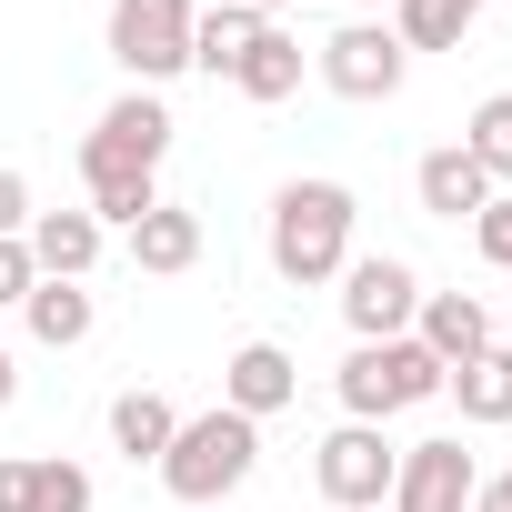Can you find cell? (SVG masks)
<instances>
[{
	"label": "cell",
	"mask_w": 512,
	"mask_h": 512,
	"mask_svg": "<svg viewBox=\"0 0 512 512\" xmlns=\"http://www.w3.org/2000/svg\"><path fill=\"white\" fill-rule=\"evenodd\" d=\"M81 151H111V161H131V171H161V151H171V111H161V91H121V101L91 121Z\"/></svg>",
	"instance_id": "obj_10"
},
{
	"label": "cell",
	"mask_w": 512,
	"mask_h": 512,
	"mask_svg": "<svg viewBox=\"0 0 512 512\" xmlns=\"http://www.w3.org/2000/svg\"><path fill=\"white\" fill-rule=\"evenodd\" d=\"M392 472H402V452L382 442V422H342V432H322V452H312V482H322V502H342V512H382V502H392Z\"/></svg>",
	"instance_id": "obj_5"
},
{
	"label": "cell",
	"mask_w": 512,
	"mask_h": 512,
	"mask_svg": "<svg viewBox=\"0 0 512 512\" xmlns=\"http://www.w3.org/2000/svg\"><path fill=\"white\" fill-rule=\"evenodd\" d=\"M472 21H482V0H392L402 51H462V41H472Z\"/></svg>",
	"instance_id": "obj_20"
},
{
	"label": "cell",
	"mask_w": 512,
	"mask_h": 512,
	"mask_svg": "<svg viewBox=\"0 0 512 512\" xmlns=\"http://www.w3.org/2000/svg\"><path fill=\"white\" fill-rule=\"evenodd\" d=\"M111 61L131 71V91L191 71V0H111Z\"/></svg>",
	"instance_id": "obj_4"
},
{
	"label": "cell",
	"mask_w": 512,
	"mask_h": 512,
	"mask_svg": "<svg viewBox=\"0 0 512 512\" xmlns=\"http://www.w3.org/2000/svg\"><path fill=\"white\" fill-rule=\"evenodd\" d=\"M412 191H422V211H432V221H472V211L492 201V181H482V161H472L462 141H442V151H422V171H412Z\"/></svg>",
	"instance_id": "obj_13"
},
{
	"label": "cell",
	"mask_w": 512,
	"mask_h": 512,
	"mask_svg": "<svg viewBox=\"0 0 512 512\" xmlns=\"http://www.w3.org/2000/svg\"><path fill=\"white\" fill-rule=\"evenodd\" d=\"M0 512H31V462H0Z\"/></svg>",
	"instance_id": "obj_26"
},
{
	"label": "cell",
	"mask_w": 512,
	"mask_h": 512,
	"mask_svg": "<svg viewBox=\"0 0 512 512\" xmlns=\"http://www.w3.org/2000/svg\"><path fill=\"white\" fill-rule=\"evenodd\" d=\"M472 251H482L492 272H512V201H502V191H492V201L472 211Z\"/></svg>",
	"instance_id": "obj_23"
},
{
	"label": "cell",
	"mask_w": 512,
	"mask_h": 512,
	"mask_svg": "<svg viewBox=\"0 0 512 512\" xmlns=\"http://www.w3.org/2000/svg\"><path fill=\"white\" fill-rule=\"evenodd\" d=\"M31 512H91V472L71 452H41L31 462Z\"/></svg>",
	"instance_id": "obj_22"
},
{
	"label": "cell",
	"mask_w": 512,
	"mask_h": 512,
	"mask_svg": "<svg viewBox=\"0 0 512 512\" xmlns=\"http://www.w3.org/2000/svg\"><path fill=\"white\" fill-rule=\"evenodd\" d=\"M151 472H161V492H171V502L211 512V502H231L251 472H262V422H241L231 402L181 412V432H171V452H161Z\"/></svg>",
	"instance_id": "obj_1"
},
{
	"label": "cell",
	"mask_w": 512,
	"mask_h": 512,
	"mask_svg": "<svg viewBox=\"0 0 512 512\" xmlns=\"http://www.w3.org/2000/svg\"><path fill=\"white\" fill-rule=\"evenodd\" d=\"M21 322H31V342H41V352H71V342H91V322H101V302H91L81 282H31V302H21Z\"/></svg>",
	"instance_id": "obj_16"
},
{
	"label": "cell",
	"mask_w": 512,
	"mask_h": 512,
	"mask_svg": "<svg viewBox=\"0 0 512 512\" xmlns=\"http://www.w3.org/2000/svg\"><path fill=\"white\" fill-rule=\"evenodd\" d=\"M432 392H442V362L412 332L402 342H352V362H342V412L352 422H392V412H412Z\"/></svg>",
	"instance_id": "obj_3"
},
{
	"label": "cell",
	"mask_w": 512,
	"mask_h": 512,
	"mask_svg": "<svg viewBox=\"0 0 512 512\" xmlns=\"http://www.w3.org/2000/svg\"><path fill=\"white\" fill-rule=\"evenodd\" d=\"M292 392H302V362H292L282 342H241V352L221 362V402H231L241 422H272Z\"/></svg>",
	"instance_id": "obj_9"
},
{
	"label": "cell",
	"mask_w": 512,
	"mask_h": 512,
	"mask_svg": "<svg viewBox=\"0 0 512 512\" xmlns=\"http://www.w3.org/2000/svg\"><path fill=\"white\" fill-rule=\"evenodd\" d=\"M442 392L462 402V422H512V352H472L462 372H442Z\"/></svg>",
	"instance_id": "obj_19"
},
{
	"label": "cell",
	"mask_w": 512,
	"mask_h": 512,
	"mask_svg": "<svg viewBox=\"0 0 512 512\" xmlns=\"http://www.w3.org/2000/svg\"><path fill=\"white\" fill-rule=\"evenodd\" d=\"M472 512H512V472H492V482H472Z\"/></svg>",
	"instance_id": "obj_27"
},
{
	"label": "cell",
	"mask_w": 512,
	"mask_h": 512,
	"mask_svg": "<svg viewBox=\"0 0 512 512\" xmlns=\"http://www.w3.org/2000/svg\"><path fill=\"white\" fill-rule=\"evenodd\" d=\"M412 342H422L442 372H462L472 352H492V312H482L472 292H422V312H412Z\"/></svg>",
	"instance_id": "obj_11"
},
{
	"label": "cell",
	"mask_w": 512,
	"mask_h": 512,
	"mask_svg": "<svg viewBox=\"0 0 512 512\" xmlns=\"http://www.w3.org/2000/svg\"><path fill=\"white\" fill-rule=\"evenodd\" d=\"M31 282H41V272H31V241H0V312H21Z\"/></svg>",
	"instance_id": "obj_24"
},
{
	"label": "cell",
	"mask_w": 512,
	"mask_h": 512,
	"mask_svg": "<svg viewBox=\"0 0 512 512\" xmlns=\"http://www.w3.org/2000/svg\"><path fill=\"white\" fill-rule=\"evenodd\" d=\"M272 21L262 11H241V0H211V11H191V71H211V81H231L241 71V51L262 41Z\"/></svg>",
	"instance_id": "obj_14"
},
{
	"label": "cell",
	"mask_w": 512,
	"mask_h": 512,
	"mask_svg": "<svg viewBox=\"0 0 512 512\" xmlns=\"http://www.w3.org/2000/svg\"><path fill=\"white\" fill-rule=\"evenodd\" d=\"M402 71H412V51H402L392 21H342L322 41V91H342V101H392Z\"/></svg>",
	"instance_id": "obj_7"
},
{
	"label": "cell",
	"mask_w": 512,
	"mask_h": 512,
	"mask_svg": "<svg viewBox=\"0 0 512 512\" xmlns=\"http://www.w3.org/2000/svg\"><path fill=\"white\" fill-rule=\"evenodd\" d=\"M131 262H141V272H161V282H171V272H191V262H201V211H181V201L141 211V221H131Z\"/></svg>",
	"instance_id": "obj_15"
},
{
	"label": "cell",
	"mask_w": 512,
	"mask_h": 512,
	"mask_svg": "<svg viewBox=\"0 0 512 512\" xmlns=\"http://www.w3.org/2000/svg\"><path fill=\"white\" fill-rule=\"evenodd\" d=\"M352 221H362V201L342 191V181H282L272 191V272L282 282H342V262H352Z\"/></svg>",
	"instance_id": "obj_2"
},
{
	"label": "cell",
	"mask_w": 512,
	"mask_h": 512,
	"mask_svg": "<svg viewBox=\"0 0 512 512\" xmlns=\"http://www.w3.org/2000/svg\"><path fill=\"white\" fill-rule=\"evenodd\" d=\"M21 231H31V181L0 161V241H21Z\"/></svg>",
	"instance_id": "obj_25"
},
{
	"label": "cell",
	"mask_w": 512,
	"mask_h": 512,
	"mask_svg": "<svg viewBox=\"0 0 512 512\" xmlns=\"http://www.w3.org/2000/svg\"><path fill=\"white\" fill-rule=\"evenodd\" d=\"M472 452L462 442H412L402 452V472H392V502L382 512H472Z\"/></svg>",
	"instance_id": "obj_8"
},
{
	"label": "cell",
	"mask_w": 512,
	"mask_h": 512,
	"mask_svg": "<svg viewBox=\"0 0 512 512\" xmlns=\"http://www.w3.org/2000/svg\"><path fill=\"white\" fill-rule=\"evenodd\" d=\"M352 11H392V0H352Z\"/></svg>",
	"instance_id": "obj_30"
},
{
	"label": "cell",
	"mask_w": 512,
	"mask_h": 512,
	"mask_svg": "<svg viewBox=\"0 0 512 512\" xmlns=\"http://www.w3.org/2000/svg\"><path fill=\"white\" fill-rule=\"evenodd\" d=\"M21 402V372H11V352H0V412H11Z\"/></svg>",
	"instance_id": "obj_28"
},
{
	"label": "cell",
	"mask_w": 512,
	"mask_h": 512,
	"mask_svg": "<svg viewBox=\"0 0 512 512\" xmlns=\"http://www.w3.org/2000/svg\"><path fill=\"white\" fill-rule=\"evenodd\" d=\"M171 432H181V412H171L161 392H141V382H131V392L111 402V452H131V462H161V452H171Z\"/></svg>",
	"instance_id": "obj_18"
},
{
	"label": "cell",
	"mask_w": 512,
	"mask_h": 512,
	"mask_svg": "<svg viewBox=\"0 0 512 512\" xmlns=\"http://www.w3.org/2000/svg\"><path fill=\"white\" fill-rule=\"evenodd\" d=\"M31 272L41 282H91V262H101V221L91 211H31Z\"/></svg>",
	"instance_id": "obj_12"
},
{
	"label": "cell",
	"mask_w": 512,
	"mask_h": 512,
	"mask_svg": "<svg viewBox=\"0 0 512 512\" xmlns=\"http://www.w3.org/2000/svg\"><path fill=\"white\" fill-rule=\"evenodd\" d=\"M241 11H262V21H282V11H292V0H241Z\"/></svg>",
	"instance_id": "obj_29"
},
{
	"label": "cell",
	"mask_w": 512,
	"mask_h": 512,
	"mask_svg": "<svg viewBox=\"0 0 512 512\" xmlns=\"http://www.w3.org/2000/svg\"><path fill=\"white\" fill-rule=\"evenodd\" d=\"M231 91H241V101H262V111H272V101H292V91H302V41H292V31L272 21L262 41L241 51V71H231Z\"/></svg>",
	"instance_id": "obj_17"
},
{
	"label": "cell",
	"mask_w": 512,
	"mask_h": 512,
	"mask_svg": "<svg viewBox=\"0 0 512 512\" xmlns=\"http://www.w3.org/2000/svg\"><path fill=\"white\" fill-rule=\"evenodd\" d=\"M502 352H512V332H502Z\"/></svg>",
	"instance_id": "obj_31"
},
{
	"label": "cell",
	"mask_w": 512,
	"mask_h": 512,
	"mask_svg": "<svg viewBox=\"0 0 512 512\" xmlns=\"http://www.w3.org/2000/svg\"><path fill=\"white\" fill-rule=\"evenodd\" d=\"M412 312H422L412 262H392V251H362V262H342V322H352V342H402Z\"/></svg>",
	"instance_id": "obj_6"
},
{
	"label": "cell",
	"mask_w": 512,
	"mask_h": 512,
	"mask_svg": "<svg viewBox=\"0 0 512 512\" xmlns=\"http://www.w3.org/2000/svg\"><path fill=\"white\" fill-rule=\"evenodd\" d=\"M462 151L482 161V181H512V91L472 101V121H462Z\"/></svg>",
	"instance_id": "obj_21"
}]
</instances>
